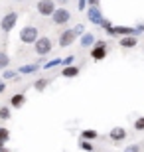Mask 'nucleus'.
Wrapping results in <instances>:
<instances>
[{
    "mask_svg": "<svg viewBox=\"0 0 144 152\" xmlns=\"http://www.w3.org/2000/svg\"><path fill=\"white\" fill-rule=\"evenodd\" d=\"M8 65H10V56L6 51H0V71H4Z\"/></svg>",
    "mask_w": 144,
    "mask_h": 152,
    "instance_id": "a211bd4d",
    "label": "nucleus"
},
{
    "mask_svg": "<svg viewBox=\"0 0 144 152\" xmlns=\"http://www.w3.org/2000/svg\"><path fill=\"white\" fill-rule=\"evenodd\" d=\"M85 12H87V20L91 24H95V26H101V24H103V20H105V18H103V14H101V10H99V6H89Z\"/></svg>",
    "mask_w": 144,
    "mask_h": 152,
    "instance_id": "1a4fd4ad",
    "label": "nucleus"
},
{
    "mask_svg": "<svg viewBox=\"0 0 144 152\" xmlns=\"http://www.w3.org/2000/svg\"><path fill=\"white\" fill-rule=\"evenodd\" d=\"M109 36H118V38H124V36H138V28H128V26H111L107 30Z\"/></svg>",
    "mask_w": 144,
    "mask_h": 152,
    "instance_id": "423d86ee",
    "label": "nucleus"
},
{
    "mask_svg": "<svg viewBox=\"0 0 144 152\" xmlns=\"http://www.w3.org/2000/svg\"><path fill=\"white\" fill-rule=\"evenodd\" d=\"M4 144H6V142H2V140H0V152H4V150H6V146H4Z\"/></svg>",
    "mask_w": 144,
    "mask_h": 152,
    "instance_id": "7c9ffc66",
    "label": "nucleus"
},
{
    "mask_svg": "<svg viewBox=\"0 0 144 152\" xmlns=\"http://www.w3.org/2000/svg\"><path fill=\"white\" fill-rule=\"evenodd\" d=\"M136 28H138V32H144V24H138Z\"/></svg>",
    "mask_w": 144,
    "mask_h": 152,
    "instance_id": "2f4dec72",
    "label": "nucleus"
},
{
    "mask_svg": "<svg viewBox=\"0 0 144 152\" xmlns=\"http://www.w3.org/2000/svg\"><path fill=\"white\" fill-rule=\"evenodd\" d=\"M109 138H111L113 142H122L126 138V130L122 129V126H115V129L109 130Z\"/></svg>",
    "mask_w": 144,
    "mask_h": 152,
    "instance_id": "9d476101",
    "label": "nucleus"
},
{
    "mask_svg": "<svg viewBox=\"0 0 144 152\" xmlns=\"http://www.w3.org/2000/svg\"><path fill=\"white\" fill-rule=\"evenodd\" d=\"M51 83V79H48V77H39V79H36L34 81V89L38 91V93H42V91H45L48 89V85Z\"/></svg>",
    "mask_w": 144,
    "mask_h": 152,
    "instance_id": "dca6fc26",
    "label": "nucleus"
},
{
    "mask_svg": "<svg viewBox=\"0 0 144 152\" xmlns=\"http://www.w3.org/2000/svg\"><path fill=\"white\" fill-rule=\"evenodd\" d=\"M124 152H140V144H130V146H124Z\"/></svg>",
    "mask_w": 144,
    "mask_h": 152,
    "instance_id": "a878e982",
    "label": "nucleus"
},
{
    "mask_svg": "<svg viewBox=\"0 0 144 152\" xmlns=\"http://www.w3.org/2000/svg\"><path fill=\"white\" fill-rule=\"evenodd\" d=\"M57 65L63 67V59H61V57H56V59H51V61H45L44 69H53V67H57Z\"/></svg>",
    "mask_w": 144,
    "mask_h": 152,
    "instance_id": "412c9836",
    "label": "nucleus"
},
{
    "mask_svg": "<svg viewBox=\"0 0 144 152\" xmlns=\"http://www.w3.org/2000/svg\"><path fill=\"white\" fill-rule=\"evenodd\" d=\"M36 8H38L39 16H53V12L57 10V2L56 0H38Z\"/></svg>",
    "mask_w": 144,
    "mask_h": 152,
    "instance_id": "20e7f679",
    "label": "nucleus"
},
{
    "mask_svg": "<svg viewBox=\"0 0 144 152\" xmlns=\"http://www.w3.org/2000/svg\"><path fill=\"white\" fill-rule=\"evenodd\" d=\"M136 44H138V38H136V36H124V38L118 39V45H121V48H124V50L136 48Z\"/></svg>",
    "mask_w": 144,
    "mask_h": 152,
    "instance_id": "ddd939ff",
    "label": "nucleus"
},
{
    "mask_svg": "<svg viewBox=\"0 0 144 152\" xmlns=\"http://www.w3.org/2000/svg\"><path fill=\"white\" fill-rule=\"evenodd\" d=\"M79 73H81V67H77L75 63L61 69V77H65V79H73V77H77Z\"/></svg>",
    "mask_w": 144,
    "mask_h": 152,
    "instance_id": "f8f14e48",
    "label": "nucleus"
},
{
    "mask_svg": "<svg viewBox=\"0 0 144 152\" xmlns=\"http://www.w3.org/2000/svg\"><path fill=\"white\" fill-rule=\"evenodd\" d=\"M95 44H97V39H95V36L91 32H85L81 36V48H93Z\"/></svg>",
    "mask_w": 144,
    "mask_h": 152,
    "instance_id": "2eb2a0df",
    "label": "nucleus"
},
{
    "mask_svg": "<svg viewBox=\"0 0 144 152\" xmlns=\"http://www.w3.org/2000/svg\"><path fill=\"white\" fill-rule=\"evenodd\" d=\"M71 20V12L67 10L65 6H59L56 12H53V16H51V22L56 24V26H63Z\"/></svg>",
    "mask_w": 144,
    "mask_h": 152,
    "instance_id": "0eeeda50",
    "label": "nucleus"
},
{
    "mask_svg": "<svg viewBox=\"0 0 144 152\" xmlns=\"http://www.w3.org/2000/svg\"><path fill=\"white\" fill-rule=\"evenodd\" d=\"M99 136V132L97 130H93V129H87V130H83L81 132V138H85V140H95Z\"/></svg>",
    "mask_w": 144,
    "mask_h": 152,
    "instance_id": "aec40b11",
    "label": "nucleus"
},
{
    "mask_svg": "<svg viewBox=\"0 0 144 152\" xmlns=\"http://www.w3.org/2000/svg\"><path fill=\"white\" fill-rule=\"evenodd\" d=\"M67 2H69V0H57V4H61V6H63V4H67Z\"/></svg>",
    "mask_w": 144,
    "mask_h": 152,
    "instance_id": "473e14b6",
    "label": "nucleus"
},
{
    "mask_svg": "<svg viewBox=\"0 0 144 152\" xmlns=\"http://www.w3.org/2000/svg\"><path fill=\"white\" fill-rule=\"evenodd\" d=\"M6 91V83H4V79H0V95Z\"/></svg>",
    "mask_w": 144,
    "mask_h": 152,
    "instance_id": "c85d7f7f",
    "label": "nucleus"
},
{
    "mask_svg": "<svg viewBox=\"0 0 144 152\" xmlns=\"http://www.w3.org/2000/svg\"><path fill=\"white\" fill-rule=\"evenodd\" d=\"M14 2H24V0H14Z\"/></svg>",
    "mask_w": 144,
    "mask_h": 152,
    "instance_id": "72a5a7b5",
    "label": "nucleus"
},
{
    "mask_svg": "<svg viewBox=\"0 0 144 152\" xmlns=\"http://www.w3.org/2000/svg\"><path fill=\"white\" fill-rule=\"evenodd\" d=\"M134 130H144V117H138L134 121Z\"/></svg>",
    "mask_w": 144,
    "mask_h": 152,
    "instance_id": "b1692460",
    "label": "nucleus"
},
{
    "mask_svg": "<svg viewBox=\"0 0 144 152\" xmlns=\"http://www.w3.org/2000/svg\"><path fill=\"white\" fill-rule=\"evenodd\" d=\"M73 61H75V56H67V57H63V67H67V65H73Z\"/></svg>",
    "mask_w": 144,
    "mask_h": 152,
    "instance_id": "393cba45",
    "label": "nucleus"
},
{
    "mask_svg": "<svg viewBox=\"0 0 144 152\" xmlns=\"http://www.w3.org/2000/svg\"><path fill=\"white\" fill-rule=\"evenodd\" d=\"M77 8H79V10H87V8H89V0H79Z\"/></svg>",
    "mask_w": 144,
    "mask_h": 152,
    "instance_id": "cd10ccee",
    "label": "nucleus"
},
{
    "mask_svg": "<svg viewBox=\"0 0 144 152\" xmlns=\"http://www.w3.org/2000/svg\"><path fill=\"white\" fill-rule=\"evenodd\" d=\"M0 140H2V142H8V140H10V130L4 129V126H0Z\"/></svg>",
    "mask_w": 144,
    "mask_h": 152,
    "instance_id": "5701e85b",
    "label": "nucleus"
},
{
    "mask_svg": "<svg viewBox=\"0 0 144 152\" xmlns=\"http://www.w3.org/2000/svg\"><path fill=\"white\" fill-rule=\"evenodd\" d=\"M16 22H18V14L16 12H8V14H4L2 20H0V30H2L4 34H10L12 30H14V26H16Z\"/></svg>",
    "mask_w": 144,
    "mask_h": 152,
    "instance_id": "39448f33",
    "label": "nucleus"
},
{
    "mask_svg": "<svg viewBox=\"0 0 144 152\" xmlns=\"http://www.w3.org/2000/svg\"><path fill=\"white\" fill-rule=\"evenodd\" d=\"M26 105V95L24 93H16V95L10 97V107L12 109H22Z\"/></svg>",
    "mask_w": 144,
    "mask_h": 152,
    "instance_id": "4468645a",
    "label": "nucleus"
},
{
    "mask_svg": "<svg viewBox=\"0 0 144 152\" xmlns=\"http://www.w3.org/2000/svg\"><path fill=\"white\" fill-rule=\"evenodd\" d=\"M77 39V34H75V30L73 28H67V30H63L59 34V39H57V44H59V48H69V45L73 44Z\"/></svg>",
    "mask_w": 144,
    "mask_h": 152,
    "instance_id": "6e6552de",
    "label": "nucleus"
},
{
    "mask_svg": "<svg viewBox=\"0 0 144 152\" xmlns=\"http://www.w3.org/2000/svg\"><path fill=\"white\" fill-rule=\"evenodd\" d=\"M10 117H12L10 107H0V121H8Z\"/></svg>",
    "mask_w": 144,
    "mask_h": 152,
    "instance_id": "4be33fe9",
    "label": "nucleus"
},
{
    "mask_svg": "<svg viewBox=\"0 0 144 152\" xmlns=\"http://www.w3.org/2000/svg\"><path fill=\"white\" fill-rule=\"evenodd\" d=\"M101 0H89V6H99Z\"/></svg>",
    "mask_w": 144,
    "mask_h": 152,
    "instance_id": "c756f323",
    "label": "nucleus"
},
{
    "mask_svg": "<svg viewBox=\"0 0 144 152\" xmlns=\"http://www.w3.org/2000/svg\"><path fill=\"white\" fill-rule=\"evenodd\" d=\"M79 148H81V150H85V152H93L95 150L93 140H85V138H81V140H79Z\"/></svg>",
    "mask_w": 144,
    "mask_h": 152,
    "instance_id": "6ab92c4d",
    "label": "nucleus"
},
{
    "mask_svg": "<svg viewBox=\"0 0 144 152\" xmlns=\"http://www.w3.org/2000/svg\"><path fill=\"white\" fill-rule=\"evenodd\" d=\"M51 50H53V42H51L50 36H39L38 42L34 44V51H36L39 57H44V56H48V53H51Z\"/></svg>",
    "mask_w": 144,
    "mask_h": 152,
    "instance_id": "f257e3e1",
    "label": "nucleus"
},
{
    "mask_svg": "<svg viewBox=\"0 0 144 152\" xmlns=\"http://www.w3.org/2000/svg\"><path fill=\"white\" fill-rule=\"evenodd\" d=\"M91 59L93 61H103L107 56H109V48H107V42L105 39H97V44L91 48Z\"/></svg>",
    "mask_w": 144,
    "mask_h": 152,
    "instance_id": "f03ea898",
    "label": "nucleus"
},
{
    "mask_svg": "<svg viewBox=\"0 0 144 152\" xmlns=\"http://www.w3.org/2000/svg\"><path fill=\"white\" fill-rule=\"evenodd\" d=\"M39 69H44V65H39V63H26L22 67H18V71H20V75H34V73H38Z\"/></svg>",
    "mask_w": 144,
    "mask_h": 152,
    "instance_id": "9b49d317",
    "label": "nucleus"
},
{
    "mask_svg": "<svg viewBox=\"0 0 144 152\" xmlns=\"http://www.w3.org/2000/svg\"><path fill=\"white\" fill-rule=\"evenodd\" d=\"M73 30H75V34H77V36H83L85 34V26H83V24H77Z\"/></svg>",
    "mask_w": 144,
    "mask_h": 152,
    "instance_id": "bb28decb",
    "label": "nucleus"
},
{
    "mask_svg": "<svg viewBox=\"0 0 144 152\" xmlns=\"http://www.w3.org/2000/svg\"><path fill=\"white\" fill-rule=\"evenodd\" d=\"M38 38H39V32H38V28L36 26H24L22 30H20V42L22 44H36L38 42Z\"/></svg>",
    "mask_w": 144,
    "mask_h": 152,
    "instance_id": "7ed1b4c3",
    "label": "nucleus"
},
{
    "mask_svg": "<svg viewBox=\"0 0 144 152\" xmlns=\"http://www.w3.org/2000/svg\"><path fill=\"white\" fill-rule=\"evenodd\" d=\"M18 77H20V71H14V69H4L2 71V79L4 81H12V79L16 81Z\"/></svg>",
    "mask_w": 144,
    "mask_h": 152,
    "instance_id": "f3484780",
    "label": "nucleus"
}]
</instances>
